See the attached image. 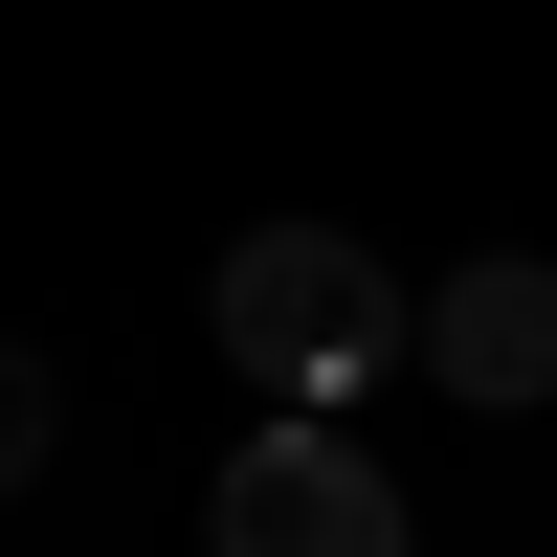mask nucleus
<instances>
[{"label": "nucleus", "mask_w": 557, "mask_h": 557, "mask_svg": "<svg viewBox=\"0 0 557 557\" xmlns=\"http://www.w3.org/2000/svg\"><path fill=\"white\" fill-rule=\"evenodd\" d=\"M201 335L246 357L268 401H312V424H335V401L401 357V290H380V246H357V223H246V246L201 268Z\"/></svg>", "instance_id": "obj_1"}, {"label": "nucleus", "mask_w": 557, "mask_h": 557, "mask_svg": "<svg viewBox=\"0 0 557 557\" xmlns=\"http://www.w3.org/2000/svg\"><path fill=\"white\" fill-rule=\"evenodd\" d=\"M201 557H424V513H401V469H357L312 401H268V424L223 446V491H201Z\"/></svg>", "instance_id": "obj_2"}, {"label": "nucleus", "mask_w": 557, "mask_h": 557, "mask_svg": "<svg viewBox=\"0 0 557 557\" xmlns=\"http://www.w3.org/2000/svg\"><path fill=\"white\" fill-rule=\"evenodd\" d=\"M424 380H446V401H557V268H535V246H469V268L424 290Z\"/></svg>", "instance_id": "obj_3"}, {"label": "nucleus", "mask_w": 557, "mask_h": 557, "mask_svg": "<svg viewBox=\"0 0 557 557\" xmlns=\"http://www.w3.org/2000/svg\"><path fill=\"white\" fill-rule=\"evenodd\" d=\"M45 424H67V380H45V357H23V335H0V491H23V469H45Z\"/></svg>", "instance_id": "obj_4"}]
</instances>
